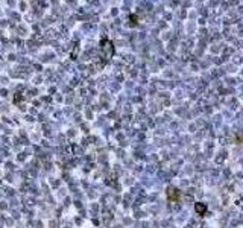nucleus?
<instances>
[{
  "label": "nucleus",
  "instance_id": "1",
  "mask_svg": "<svg viewBox=\"0 0 243 228\" xmlns=\"http://www.w3.org/2000/svg\"><path fill=\"white\" fill-rule=\"evenodd\" d=\"M167 198L170 201H176L179 198V190L176 187H169L167 189Z\"/></svg>",
  "mask_w": 243,
  "mask_h": 228
},
{
  "label": "nucleus",
  "instance_id": "2",
  "mask_svg": "<svg viewBox=\"0 0 243 228\" xmlns=\"http://www.w3.org/2000/svg\"><path fill=\"white\" fill-rule=\"evenodd\" d=\"M195 210H196V213H197V214L204 216V214H205V212H207V205H205V204H202V202H197V204L195 205Z\"/></svg>",
  "mask_w": 243,
  "mask_h": 228
}]
</instances>
